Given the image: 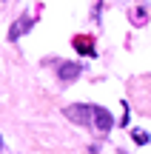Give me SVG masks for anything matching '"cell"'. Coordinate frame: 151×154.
Here are the masks:
<instances>
[{"label":"cell","instance_id":"6da1fadb","mask_svg":"<svg viewBox=\"0 0 151 154\" xmlns=\"http://www.w3.org/2000/svg\"><path fill=\"white\" fill-rule=\"evenodd\" d=\"M63 114H66L71 123H77V126H91V120L97 117L91 106H66Z\"/></svg>","mask_w":151,"mask_h":154},{"label":"cell","instance_id":"7a4b0ae2","mask_svg":"<svg viewBox=\"0 0 151 154\" xmlns=\"http://www.w3.org/2000/svg\"><path fill=\"white\" fill-rule=\"evenodd\" d=\"M77 74H80V66H77V63H63V66H60V80L71 83Z\"/></svg>","mask_w":151,"mask_h":154},{"label":"cell","instance_id":"3957f363","mask_svg":"<svg viewBox=\"0 0 151 154\" xmlns=\"http://www.w3.org/2000/svg\"><path fill=\"white\" fill-rule=\"evenodd\" d=\"M94 114H97V123H94V126L100 128V131H108V128H111V114H108L106 109H94Z\"/></svg>","mask_w":151,"mask_h":154}]
</instances>
